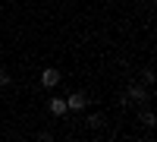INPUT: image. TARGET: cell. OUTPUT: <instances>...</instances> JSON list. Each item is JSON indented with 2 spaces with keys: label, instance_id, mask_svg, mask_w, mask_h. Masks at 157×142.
Returning <instances> with one entry per match:
<instances>
[{
  "label": "cell",
  "instance_id": "1",
  "mask_svg": "<svg viewBox=\"0 0 157 142\" xmlns=\"http://www.w3.org/2000/svg\"><path fill=\"white\" fill-rule=\"evenodd\" d=\"M66 108H69V111H85V108H88V95H85V92H72V95L66 98Z\"/></svg>",
  "mask_w": 157,
  "mask_h": 142
},
{
  "label": "cell",
  "instance_id": "2",
  "mask_svg": "<svg viewBox=\"0 0 157 142\" xmlns=\"http://www.w3.org/2000/svg\"><path fill=\"white\" fill-rule=\"evenodd\" d=\"M60 79H63V73H60V70H54V67H47V70L41 73V85H44V88H54Z\"/></svg>",
  "mask_w": 157,
  "mask_h": 142
},
{
  "label": "cell",
  "instance_id": "3",
  "mask_svg": "<svg viewBox=\"0 0 157 142\" xmlns=\"http://www.w3.org/2000/svg\"><path fill=\"white\" fill-rule=\"evenodd\" d=\"M47 111L54 114V117H63L69 108H66V98H50V104H47Z\"/></svg>",
  "mask_w": 157,
  "mask_h": 142
},
{
  "label": "cell",
  "instance_id": "4",
  "mask_svg": "<svg viewBox=\"0 0 157 142\" xmlns=\"http://www.w3.org/2000/svg\"><path fill=\"white\" fill-rule=\"evenodd\" d=\"M129 98H132V101H148L151 92H148L145 85H138V82H135V85H129Z\"/></svg>",
  "mask_w": 157,
  "mask_h": 142
},
{
  "label": "cell",
  "instance_id": "5",
  "mask_svg": "<svg viewBox=\"0 0 157 142\" xmlns=\"http://www.w3.org/2000/svg\"><path fill=\"white\" fill-rule=\"evenodd\" d=\"M6 85H13V76H10V70L0 67V88H6Z\"/></svg>",
  "mask_w": 157,
  "mask_h": 142
},
{
  "label": "cell",
  "instance_id": "6",
  "mask_svg": "<svg viewBox=\"0 0 157 142\" xmlns=\"http://www.w3.org/2000/svg\"><path fill=\"white\" fill-rule=\"evenodd\" d=\"M138 120L145 123V126H154V123H157V117H154L151 111H141V117H138Z\"/></svg>",
  "mask_w": 157,
  "mask_h": 142
},
{
  "label": "cell",
  "instance_id": "7",
  "mask_svg": "<svg viewBox=\"0 0 157 142\" xmlns=\"http://www.w3.org/2000/svg\"><path fill=\"white\" fill-rule=\"evenodd\" d=\"M88 123H91V126H101V123H104V117H101V114H91Z\"/></svg>",
  "mask_w": 157,
  "mask_h": 142
}]
</instances>
